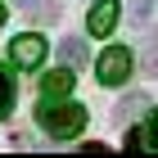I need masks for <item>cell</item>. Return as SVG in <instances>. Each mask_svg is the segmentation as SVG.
I'll use <instances>...</instances> for the list:
<instances>
[{"label":"cell","instance_id":"obj_4","mask_svg":"<svg viewBox=\"0 0 158 158\" xmlns=\"http://www.w3.org/2000/svg\"><path fill=\"white\" fill-rule=\"evenodd\" d=\"M118 9H122L118 0H95V9H90V23H86V27H90V36H109L113 27H118Z\"/></svg>","mask_w":158,"mask_h":158},{"label":"cell","instance_id":"obj_1","mask_svg":"<svg viewBox=\"0 0 158 158\" xmlns=\"http://www.w3.org/2000/svg\"><path fill=\"white\" fill-rule=\"evenodd\" d=\"M36 122H41V131L54 135V140H73V135L86 131V109H81V104L41 99V104H36Z\"/></svg>","mask_w":158,"mask_h":158},{"label":"cell","instance_id":"obj_13","mask_svg":"<svg viewBox=\"0 0 158 158\" xmlns=\"http://www.w3.org/2000/svg\"><path fill=\"white\" fill-rule=\"evenodd\" d=\"M0 23H5V5H0Z\"/></svg>","mask_w":158,"mask_h":158},{"label":"cell","instance_id":"obj_5","mask_svg":"<svg viewBox=\"0 0 158 158\" xmlns=\"http://www.w3.org/2000/svg\"><path fill=\"white\" fill-rule=\"evenodd\" d=\"M68 90H73V68H50L41 77V95L45 99H63Z\"/></svg>","mask_w":158,"mask_h":158},{"label":"cell","instance_id":"obj_2","mask_svg":"<svg viewBox=\"0 0 158 158\" xmlns=\"http://www.w3.org/2000/svg\"><path fill=\"white\" fill-rule=\"evenodd\" d=\"M95 73H99V86H122L127 77H131V50L127 45H109L104 54H99Z\"/></svg>","mask_w":158,"mask_h":158},{"label":"cell","instance_id":"obj_11","mask_svg":"<svg viewBox=\"0 0 158 158\" xmlns=\"http://www.w3.org/2000/svg\"><path fill=\"white\" fill-rule=\"evenodd\" d=\"M149 145H158V113H149Z\"/></svg>","mask_w":158,"mask_h":158},{"label":"cell","instance_id":"obj_10","mask_svg":"<svg viewBox=\"0 0 158 158\" xmlns=\"http://www.w3.org/2000/svg\"><path fill=\"white\" fill-rule=\"evenodd\" d=\"M145 73H154V77H158V45L145 54Z\"/></svg>","mask_w":158,"mask_h":158},{"label":"cell","instance_id":"obj_9","mask_svg":"<svg viewBox=\"0 0 158 158\" xmlns=\"http://www.w3.org/2000/svg\"><path fill=\"white\" fill-rule=\"evenodd\" d=\"M149 14H154V0H131V18L135 23H149Z\"/></svg>","mask_w":158,"mask_h":158},{"label":"cell","instance_id":"obj_8","mask_svg":"<svg viewBox=\"0 0 158 158\" xmlns=\"http://www.w3.org/2000/svg\"><path fill=\"white\" fill-rule=\"evenodd\" d=\"M14 109V81H9V73L0 68V118Z\"/></svg>","mask_w":158,"mask_h":158},{"label":"cell","instance_id":"obj_7","mask_svg":"<svg viewBox=\"0 0 158 158\" xmlns=\"http://www.w3.org/2000/svg\"><path fill=\"white\" fill-rule=\"evenodd\" d=\"M59 54H63V63H68V68H81V63H86L81 36H63V41H59Z\"/></svg>","mask_w":158,"mask_h":158},{"label":"cell","instance_id":"obj_3","mask_svg":"<svg viewBox=\"0 0 158 158\" xmlns=\"http://www.w3.org/2000/svg\"><path fill=\"white\" fill-rule=\"evenodd\" d=\"M9 59H14V68H41V59H45V41H41L36 32L14 36V41H9Z\"/></svg>","mask_w":158,"mask_h":158},{"label":"cell","instance_id":"obj_6","mask_svg":"<svg viewBox=\"0 0 158 158\" xmlns=\"http://www.w3.org/2000/svg\"><path fill=\"white\" fill-rule=\"evenodd\" d=\"M149 109V95H122L118 99V109H113V122H135V113H145Z\"/></svg>","mask_w":158,"mask_h":158},{"label":"cell","instance_id":"obj_12","mask_svg":"<svg viewBox=\"0 0 158 158\" xmlns=\"http://www.w3.org/2000/svg\"><path fill=\"white\" fill-rule=\"evenodd\" d=\"M18 5H23V9H32V5H36V0H18Z\"/></svg>","mask_w":158,"mask_h":158}]
</instances>
